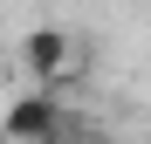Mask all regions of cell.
<instances>
[{
	"mask_svg": "<svg viewBox=\"0 0 151 144\" xmlns=\"http://www.w3.org/2000/svg\"><path fill=\"white\" fill-rule=\"evenodd\" d=\"M21 62H28L35 89H69L76 76H83V41L48 21V28H35L28 41H21Z\"/></svg>",
	"mask_w": 151,
	"mask_h": 144,
	"instance_id": "6da1fadb",
	"label": "cell"
},
{
	"mask_svg": "<svg viewBox=\"0 0 151 144\" xmlns=\"http://www.w3.org/2000/svg\"><path fill=\"white\" fill-rule=\"evenodd\" d=\"M62 117H69V103L55 89H21L7 103V117H0V130H7V144H55Z\"/></svg>",
	"mask_w": 151,
	"mask_h": 144,
	"instance_id": "7a4b0ae2",
	"label": "cell"
},
{
	"mask_svg": "<svg viewBox=\"0 0 151 144\" xmlns=\"http://www.w3.org/2000/svg\"><path fill=\"white\" fill-rule=\"evenodd\" d=\"M55 144H103V130H96L89 117H76V110H69V117H62V130H55Z\"/></svg>",
	"mask_w": 151,
	"mask_h": 144,
	"instance_id": "3957f363",
	"label": "cell"
},
{
	"mask_svg": "<svg viewBox=\"0 0 151 144\" xmlns=\"http://www.w3.org/2000/svg\"><path fill=\"white\" fill-rule=\"evenodd\" d=\"M0 144H7V130H0Z\"/></svg>",
	"mask_w": 151,
	"mask_h": 144,
	"instance_id": "277c9868",
	"label": "cell"
}]
</instances>
